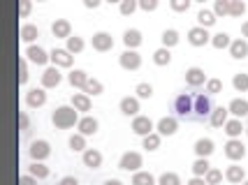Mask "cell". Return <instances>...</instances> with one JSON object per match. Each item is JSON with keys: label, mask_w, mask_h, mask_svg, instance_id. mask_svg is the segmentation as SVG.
<instances>
[{"label": "cell", "mask_w": 248, "mask_h": 185, "mask_svg": "<svg viewBox=\"0 0 248 185\" xmlns=\"http://www.w3.org/2000/svg\"><path fill=\"white\" fill-rule=\"evenodd\" d=\"M51 123H54L58 130H67V128H75L77 123H79V109H77L75 104L72 107H58V109L51 114Z\"/></svg>", "instance_id": "6da1fadb"}, {"label": "cell", "mask_w": 248, "mask_h": 185, "mask_svg": "<svg viewBox=\"0 0 248 185\" xmlns=\"http://www.w3.org/2000/svg\"><path fill=\"white\" fill-rule=\"evenodd\" d=\"M172 111L176 118L184 120H193V111H195V95L193 93H179L172 100Z\"/></svg>", "instance_id": "7a4b0ae2"}, {"label": "cell", "mask_w": 248, "mask_h": 185, "mask_svg": "<svg viewBox=\"0 0 248 185\" xmlns=\"http://www.w3.org/2000/svg\"><path fill=\"white\" fill-rule=\"evenodd\" d=\"M214 102L209 93H195V111H193V120H209L211 111H214Z\"/></svg>", "instance_id": "3957f363"}, {"label": "cell", "mask_w": 248, "mask_h": 185, "mask_svg": "<svg viewBox=\"0 0 248 185\" xmlns=\"http://www.w3.org/2000/svg\"><path fill=\"white\" fill-rule=\"evenodd\" d=\"M141 164H144V157H141V153L128 151V153H123V155H121L119 169H123V171H140Z\"/></svg>", "instance_id": "277c9868"}, {"label": "cell", "mask_w": 248, "mask_h": 185, "mask_svg": "<svg viewBox=\"0 0 248 185\" xmlns=\"http://www.w3.org/2000/svg\"><path fill=\"white\" fill-rule=\"evenodd\" d=\"M225 157L232 162H239V160L246 157V146L241 143L239 137H230V142L225 143Z\"/></svg>", "instance_id": "5b68a950"}, {"label": "cell", "mask_w": 248, "mask_h": 185, "mask_svg": "<svg viewBox=\"0 0 248 185\" xmlns=\"http://www.w3.org/2000/svg\"><path fill=\"white\" fill-rule=\"evenodd\" d=\"M28 155H31V160H46L51 155V143L46 139H35L28 148Z\"/></svg>", "instance_id": "8992f818"}, {"label": "cell", "mask_w": 248, "mask_h": 185, "mask_svg": "<svg viewBox=\"0 0 248 185\" xmlns=\"http://www.w3.org/2000/svg\"><path fill=\"white\" fill-rule=\"evenodd\" d=\"M119 65L123 67V70H140L141 67V56L135 51V49H125L123 54L119 56Z\"/></svg>", "instance_id": "52a82bcc"}, {"label": "cell", "mask_w": 248, "mask_h": 185, "mask_svg": "<svg viewBox=\"0 0 248 185\" xmlns=\"http://www.w3.org/2000/svg\"><path fill=\"white\" fill-rule=\"evenodd\" d=\"M130 130L135 132V134H140V137H146V134H151L153 132V120L149 116H132V125H130Z\"/></svg>", "instance_id": "ba28073f"}, {"label": "cell", "mask_w": 248, "mask_h": 185, "mask_svg": "<svg viewBox=\"0 0 248 185\" xmlns=\"http://www.w3.org/2000/svg\"><path fill=\"white\" fill-rule=\"evenodd\" d=\"M206 81H209V76L204 74L202 67H188V70H186V84L190 88L206 86Z\"/></svg>", "instance_id": "9c48e42d"}, {"label": "cell", "mask_w": 248, "mask_h": 185, "mask_svg": "<svg viewBox=\"0 0 248 185\" xmlns=\"http://www.w3.org/2000/svg\"><path fill=\"white\" fill-rule=\"evenodd\" d=\"M26 58L35 63V65H46L49 60H51V54H46L42 46H35V44H28V49H26Z\"/></svg>", "instance_id": "30bf717a"}, {"label": "cell", "mask_w": 248, "mask_h": 185, "mask_svg": "<svg viewBox=\"0 0 248 185\" xmlns=\"http://www.w3.org/2000/svg\"><path fill=\"white\" fill-rule=\"evenodd\" d=\"M188 42L193 46H204V44H211V35L206 33L204 26H195L188 30Z\"/></svg>", "instance_id": "8fae6325"}, {"label": "cell", "mask_w": 248, "mask_h": 185, "mask_svg": "<svg viewBox=\"0 0 248 185\" xmlns=\"http://www.w3.org/2000/svg\"><path fill=\"white\" fill-rule=\"evenodd\" d=\"M91 42H93V49H95V51H102V54L114 49V37H111L109 33H105V30H100V33L93 35Z\"/></svg>", "instance_id": "7c38bea8"}, {"label": "cell", "mask_w": 248, "mask_h": 185, "mask_svg": "<svg viewBox=\"0 0 248 185\" xmlns=\"http://www.w3.org/2000/svg\"><path fill=\"white\" fill-rule=\"evenodd\" d=\"M155 130L160 132L162 137H172V134H176V130H179V118H176V116H165V118L158 120Z\"/></svg>", "instance_id": "4fadbf2b"}, {"label": "cell", "mask_w": 248, "mask_h": 185, "mask_svg": "<svg viewBox=\"0 0 248 185\" xmlns=\"http://www.w3.org/2000/svg\"><path fill=\"white\" fill-rule=\"evenodd\" d=\"M61 81H63V74H61L58 65L46 67V70L42 72V88H56Z\"/></svg>", "instance_id": "5bb4252c"}, {"label": "cell", "mask_w": 248, "mask_h": 185, "mask_svg": "<svg viewBox=\"0 0 248 185\" xmlns=\"http://www.w3.org/2000/svg\"><path fill=\"white\" fill-rule=\"evenodd\" d=\"M44 102H46L44 88H31V90L26 93V104H28L31 109H40V107H44Z\"/></svg>", "instance_id": "9a60e30c"}, {"label": "cell", "mask_w": 248, "mask_h": 185, "mask_svg": "<svg viewBox=\"0 0 248 185\" xmlns=\"http://www.w3.org/2000/svg\"><path fill=\"white\" fill-rule=\"evenodd\" d=\"M81 162L88 169H100L102 167V153L95 151V148H86V151H81Z\"/></svg>", "instance_id": "2e32d148"}, {"label": "cell", "mask_w": 248, "mask_h": 185, "mask_svg": "<svg viewBox=\"0 0 248 185\" xmlns=\"http://www.w3.org/2000/svg\"><path fill=\"white\" fill-rule=\"evenodd\" d=\"M51 63L58 67H72L75 56H72V51H67V49H54L51 51Z\"/></svg>", "instance_id": "e0dca14e"}, {"label": "cell", "mask_w": 248, "mask_h": 185, "mask_svg": "<svg viewBox=\"0 0 248 185\" xmlns=\"http://www.w3.org/2000/svg\"><path fill=\"white\" fill-rule=\"evenodd\" d=\"M227 49H230V56H232L234 60H244V58L248 56V42H246V37L232 40V44H230Z\"/></svg>", "instance_id": "ac0fdd59"}, {"label": "cell", "mask_w": 248, "mask_h": 185, "mask_svg": "<svg viewBox=\"0 0 248 185\" xmlns=\"http://www.w3.org/2000/svg\"><path fill=\"white\" fill-rule=\"evenodd\" d=\"M51 33H54V37H58V40H67V37L72 35V23L67 21V19H56V21L51 23Z\"/></svg>", "instance_id": "d6986e66"}, {"label": "cell", "mask_w": 248, "mask_h": 185, "mask_svg": "<svg viewBox=\"0 0 248 185\" xmlns=\"http://www.w3.org/2000/svg\"><path fill=\"white\" fill-rule=\"evenodd\" d=\"M77 130L81 132V134H86V137H93L100 130V123L93 116H84V118H79V123H77Z\"/></svg>", "instance_id": "ffe728a7"}, {"label": "cell", "mask_w": 248, "mask_h": 185, "mask_svg": "<svg viewBox=\"0 0 248 185\" xmlns=\"http://www.w3.org/2000/svg\"><path fill=\"white\" fill-rule=\"evenodd\" d=\"M119 109L123 116H137L140 114V98H123Z\"/></svg>", "instance_id": "44dd1931"}, {"label": "cell", "mask_w": 248, "mask_h": 185, "mask_svg": "<svg viewBox=\"0 0 248 185\" xmlns=\"http://www.w3.org/2000/svg\"><path fill=\"white\" fill-rule=\"evenodd\" d=\"M227 118H230V109H225V107H214L211 116H209V123H211L214 128H223L227 123Z\"/></svg>", "instance_id": "7402d4cb"}, {"label": "cell", "mask_w": 248, "mask_h": 185, "mask_svg": "<svg viewBox=\"0 0 248 185\" xmlns=\"http://www.w3.org/2000/svg\"><path fill=\"white\" fill-rule=\"evenodd\" d=\"M246 130L244 125H241V118H227V123L223 125V132H225L227 137H241V132Z\"/></svg>", "instance_id": "603a6c76"}, {"label": "cell", "mask_w": 248, "mask_h": 185, "mask_svg": "<svg viewBox=\"0 0 248 185\" xmlns=\"http://www.w3.org/2000/svg\"><path fill=\"white\" fill-rule=\"evenodd\" d=\"M227 109H230V114H232V116H237V118H244V116H248V100H241V98L232 100Z\"/></svg>", "instance_id": "cb8c5ba5"}, {"label": "cell", "mask_w": 248, "mask_h": 185, "mask_svg": "<svg viewBox=\"0 0 248 185\" xmlns=\"http://www.w3.org/2000/svg\"><path fill=\"white\" fill-rule=\"evenodd\" d=\"M193 151L197 157H209V155L214 153V142H211V139H197L193 146Z\"/></svg>", "instance_id": "d4e9b609"}, {"label": "cell", "mask_w": 248, "mask_h": 185, "mask_svg": "<svg viewBox=\"0 0 248 185\" xmlns=\"http://www.w3.org/2000/svg\"><path fill=\"white\" fill-rule=\"evenodd\" d=\"M19 37H21L26 44H32L40 37V28L32 26V23H26V26H21V30H19Z\"/></svg>", "instance_id": "484cf974"}, {"label": "cell", "mask_w": 248, "mask_h": 185, "mask_svg": "<svg viewBox=\"0 0 248 185\" xmlns=\"http://www.w3.org/2000/svg\"><path fill=\"white\" fill-rule=\"evenodd\" d=\"M28 171H31L37 181H44V178H49V174H51V171H49V167H46L42 160H32V164L28 167Z\"/></svg>", "instance_id": "4316f807"}, {"label": "cell", "mask_w": 248, "mask_h": 185, "mask_svg": "<svg viewBox=\"0 0 248 185\" xmlns=\"http://www.w3.org/2000/svg\"><path fill=\"white\" fill-rule=\"evenodd\" d=\"M123 44H125L128 49H137L141 44V33L137 28H128V30L123 33Z\"/></svg>", "instance_id": "83f0119b"}, {"label": "cell", "mask_w": 248, "mask_h": 185, "mask_svg": "<svg viewBox=\"0 0 248 185\" xmlns=\"http://www.w3.org/2000/svg\"><path fill=\"white\" fill-rule=\"evenodd\" d=\"M225 178L230 183H241V181L246 178V171H244V167H239V164H230L225 169Z\"/></svg>", "instance_id": "f1b7e54d"}, {"label": "cell", "mask_w": 248, "mask_h": 185, "mask_svg": "<svg viewBox=\"0 0 248 185\" xmlns=\"http://www.w3.org/2000/svg\"><path fill=\"white\" fill-rule=\"evenodd\" d=\"M88 79H91V76H88L84 70H72V72L67 74V81L72 84V88H84Z\"/></svg>", "instance_id": "f546056e"}, {"label": "cell", "mask_w": 248, "mask_h": 185, "mask_svg": "<svg viewBox=\"0 0 248 185\" xmlns=\"http://www.w3.org/2000/svg\"><path fill=\"white\" fill-rule=\"evenodd\" d=\"M160 142H162V134L155 130V132H151V134H146V137H144L141 146H144L146 151H158V148H160Z\"/></svg>", "instance_id": "4dcf8cb0"}, {"label": "cell", "mask_w": 248, "mask_h": 185, "mask_svg": "<svg viewBox=\"0 0 248 185\" xmlns=\"http://www.w3.org/2000/svg\"><path fill=\"white\" fill-rule=\"evenodd\" d=\"M153 63L155 65H160V67H165V65H170L172 63V54H170V46H160L155 54H153Z\"/></svg>", "instance_id": "1f68e13d"}, {"label": "cell", "mask_w": 248, "mask_h": 185, "mask_svg": "<svg viewBox=\"0 0 248 185\" xmlns=\"http://www.w3.org/2000/svg\"><path fill=\"white\" fill-rule=\"evenodd\" d=\"M72 104L79 111H91V95L88 93H75L72 95Z\"/></svg>", "instance_id": "d6a6232c"}, {"label": "cell", "mask_w": 248, "mask_h": 185, "mask_svg": "<svg viewBox=\"0 0 248 185\" xmlns=\"http://www.w3.org/2000/svg\"><path fill=\"white\" fill-rule=\"evenodd\" d=\"M67 51H72V54H79V51H84V46H86V42H84V37H79V35H70L67 40Z\"/></svg>", "instance_id": "836d02e7"}, {"label": "cell", "mask_w": 248, "mask_h": 185, "mask_svg": "<svg viewBox=\"0 0 248 185\" xmlns=\"http://www.w3.org/2000/svg\"><path fill=\"white\" fill-rule=\"evenodd\" d=\"M160 42H162V46H176L179 44V33L174 30V28H167V30H162V35H160Z\"/></svg>", "instance_id": "e575fe53"}, {"label": "cell", "mask_w": 248, "mask_h": 185, "mask_svg": "<svg viewBox=\"0 0 248 185\" xmlns=\"http://www.w3.org/2000/svg\"><path fill=\"white\" fill-rule=\"evenodd\" d=\"M197 23H200V26H204V28L214 26V23H216V12L200 10V12H197Z\"/></svg>", "instance_id": "d590c367"}, {"label": "cell", "mask_w": 248, "mask_h": 185, "mask_svg": "<svg viewBox=\"0 0 248 185\" xmlns=\"http://www.w3.org/2000/svg\"><path fill=\"white\" fill-rule=\"evenodd\" d=\"M67 146H70L72 151H86V134H81V132L72 134L70 142H67Z\"/></svg>", "instance_id": "8d00e7d4"}, {"label": "cell", "mask_w": 248, "mask_h": 185, "mask_svg": "<svg viewBox=\"0 0 248 185\" xmlns=\"http://www.w3.org/2000/svg\"><path fill=\"white\" fill-rule=\"evenodd\" d=\"M232 86L237 93H246L248 90V74L246 72H239V74L232 76Z\"/></svg>", "instance_id": "74e56055"}, {"label": "cell", "mask_w": 248, "mask_h": 185, "mask_svg": "<svg viewBox=\"0 0 248 185\" xmlns=\"http://www.w3.org/2000/svg\"><path fill=\"white\" fill-rule=\"evenodd\" d=\"M84 93H88V95H102V90H105V86H102V81H97V79H88L86 86L81 88Z\"/></svg>", "instance_id": "f35d334b"}, {"label": "cell", "mask_w": 248, "mask_h": 185, "mask_svg": "<svg viewBox=\"0 0 248 185\" xmlns=\"http://www.w3.org/2000/svg\"><path fill=\"white\" fill-rule=\"evenodd\" d=\"M211 169V164H209V157H197L193 162V174L197 176H206V171Z\"/></svg>", "instance_id": "ab89813d"}, {"label": "cell", "mask_w": 248, "mask_h": 185, "mask_svg": "<svg viewBox=\"0 0 248 185\" xmlns=\"http://www.w3.org/2000/svg\"><path fill=\"white\" fill-rule=\"evenodd\" d=\"M230 44H232V40H230V35L227 33L211 35V46H216V49H227Z\"/></svg>", "instance_id": "60d3db41"}, {"label": "cell", "mask_w": 248, "mask_h": 185, "mask_svg": "<svg viewBox=\"0 0 248 185\" xmlns=\"http://www.w3.org/2000/svg\"><path fill=\"white\" fill-rule=\"evenodd\" d=\"M137 7H140V0H121L119 2V12L123 14V16H130Z\"/></svg>", "instance_id": "b9f144b4"}, {"label": "cell", "mask_w": 248, "mask_h": 185, "mask_svg": "<svg viewBox=\"0 0 248 185\" xmlns=\"http://www.w3.org/2000/svg\"><path fill=\"white\" fill-rule=\"evenodd\" d=\"M135 93H137V98L140 100H151L153 98V86L151 84H146V81H141V84H137Z\"/></svg>", "instance_id": "7bdbcfd3"}, {"label": "cell", "mask_w": 248, "mask_h": 185, "mask_svg": "<svg viewBox=\"0 0 248 185\" xmlns=\"http://www.w3.org/2000/svg\"><path fill=\"white\" fill-rule=\"evenodd\" d=\"M155 183V178L151 174H146V171H135L132 176V185H153Z\"/></svg>", "instance_id": "ee69618b"}, {"label": "cell", "mask_w": 248, "mask_h": 185, "mask_svg": "<svg viewBox=\"0 0 248 185\" xmlns=\"http://www.w3.org/2000/svg\"><path fill=\"white\" fill-rule=\"evenodd\" d=\"M246 14V2L244 0H230V16H244Z\"/></svg>", "instance_id": "f6af8a7d"}, {"label": "cell", "mask_w": 248, "mask_h": 185, "mask_svg": "<svg viewBox=\"0 0 248 185\" xmlns=\"http://www.w3.org/2000/svg\"><path fill=\"white\" fill-rule=\"evenodd\" d=\"M214 12H216V16H227L230 14V0H216Z\"/></svg>", "instance_id": "bcb514c9"}, {"label": "cell", "mask_w": 248, "mask_h": 185, "mask_svg": "<svg viewBox=\"0 0 248 185\" xmlns=\"http://www.w3.org/2000/svg\"><path fill=\"white\" fill-rule=\"evenodd\" d=\"M206 183L209 185H216V183H220V181H223V171H220V169H214V167H211V169H209V171H206Z\"/></svg>", "instance_id": "7dc6e473"}, {"label": "cell", "mask_w": 248, "mask_h": 185, "mask_svg": "<svg viewBox=\"0 0 248 185\" xmlns=\"http://www.w3.org/2000/svg\"><path fill=\"white\" fill-rule=\"evenodd\" d=\"M220 90H223V81L220 79H209L206 81V93L209 95H218Z\"/></svg>", "instance_id": "c3c4849f"}, {"label": "cell", "mask_w": 248, "mask_h": 185, "mask_svg": "<svg viewBox=\"0 0 248 185\" xmlns=\"http://www.w3.org/2000/svg\"><path fill=\"white\" fill-rule=\"evenodd\" d=\"M193 5V0H170V7L174 12H188Z\"/></svg>", "instance_id": "681fc988"}, {"label": "cell", "mask_w": 248, "mask_h": 185, "mask_svg": "<svg viewBox=\"0 0 248 185\" xmlns=\"http://www.w3.org/2000/svg\"><path fill=\"white\" fill-rule=\"evenodd\" d=\"M158 183L160 185H179L181 183V178H179L176 174H162L160 178H158Z\"/></svg>", "instance_id": "f907efd6"}, {"label": "cell", "mask_w": 248, "mask_h": 185, "mask_svg": "<svg viewBox=\"0 0 248 185\" xmlns=\"http://www.w3.org/2000/svg\"><path fill=\"white\" fill-rule=\"evenodd\" d=\"M31 10H32V0H19V16L21 19H26L31 14Z\"/></svg>", "instance_id": "816d5d0a"}, {"label": "cell", "mask_w": 248, "mask_h": 185, "mask_svg": "<svg viewBox=\"0 0 248 185\" xmlns=\"http://www.w3.org/2000/svg\"><path fill=\"white\" fill-rule=\"evenodd\" d=\"M28 81V63H26V58L19 60V84H26Z\"/></svg>", "instance_id": "f5cc1de1"}, {"label": "cell", "mask_w": 248, "mask_h": 185, "mask_svg": "<svg viewBox=\"0 0 248 185\" xmlns=\"http://www.w3.org/2000/svg\"><path fill=\"white\" fill-rule=\"evenodd\" d=\"M19 128H21L23 134H28V132H31V120H28L26 114H19Z\"/></svg>", "instance_id": "db71d44e"}, {"label": "cell", "mask_w": 248, "mask_h": 185, "mask_svg": "<svg viewBox=\"0 0 248 185\" xmlns=\"http://www.w3.org/2000/svg\"><path fill=\"white\" fill-rule=\"evenodd\" d=\"M140 7L144 12H153L158 7V0H140Z\"/></svg>", "instance_id": "11a10c76"}, {"label": "cell", "mask_w": 248, "mask_h": 185, "mask_svg": "<svg viewBox=\"0 0 248 185\" xmlns=\"http://www.w3.org/2000/svg\"><path fill=\"white\" fill-rule=\"evenodd\" d=\"M102 5V0H84V7H88V10H97Z\"/></svg>", "instance_id": "9f6ffc18"}, {"label": "cell", "mask_w": 248, "mask_h": 185, "mask_svg": "<svg viewBox=\"0 0 248 185\" xmlns=\"http://www.w3.org/2000/svg\"><path fill=\"white\" fill-rule=\"evenodd\" d=\"M35 181H37V178H35V176H32V174H28V176H21V178H19V183H21V185H32V183H35Z\"/></svg>", "instance_id": "6f0895ef"}, {"label": "cell", "mask_w": 248, "mask_h": 185, "mask_svg": "<svg viewBox=\"0 0 248 185\" xmlns=\"http://www.w3.org/2000/svg\"><path fill=\"white\" fill-rule=\"evenodd\" d=\"M61 185H77V178L75 176H63V178H61Z\"/></svg>", "instance_id": "680465c9"}, {"label": "cell", "mask_w": 248, "mask_h": 185, "mask_svg": "<svg viewBox=\"0 0 248 185\" xmlns=\"http://www.w3.org/2000/svg\"><path fill=\"white\" fill-rule=\"evenodd\" d=\"M241 35H244V37H246V40H248V21H244V23H241Z\"/></svg>", "instance_id": "91938a15"}, {"label": "cell", "mask_w": 248, "mask_h": 185, "mask_svg": "<svg viewBox=\"0 0 248 185\" xmlns=\"http://www.w3.org/2000/svg\"><path fill=\"white\" fill-rule=\"evenodd\" d=\"M105 2H109V5H111V2H121V0H105Z\"/></svg>", "instance_id": "94428289"}, {"label": "cell", "mask_w": 248, "mask_h": 185, "mask_svg": "<svg viewBox=\"0 0 248 185\" xmlns=\"http://www.w3.org/2000/svg\"><path fill=\"white\" fill-rule=\"evenodd\" d=\"M195 2H206V0H195Z\"/></svg>", "instance_id": "6125c7cd"}, {"label": "cell", "mask_w": 248, "mask_h": 185, "mask_svg": "<svg viewBox=\"0 0 248 185\" xmlns=\"http://www.w3.org/2000/svg\"><path fill=\"white\" fill-rule=\"evenodd\" d=\"M37 2H44V0H37Z\"/></svg>", "instance_id": "be15d7a7"}, {"label": "cell", "mask_w": 248, "mask_h": 185, "mask_svg": "<svg viewBox=\"0 0 248 185\" xmlns=\"http://www.w3.org/2000/svg\"><path fill=\"white\" fill-rule=\"evenodd\" d=\"M246 134H248V128H246Z\"/></svg>", "instance_id": "e7e4bbea"}]
</instances>
